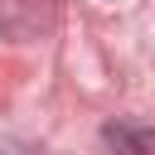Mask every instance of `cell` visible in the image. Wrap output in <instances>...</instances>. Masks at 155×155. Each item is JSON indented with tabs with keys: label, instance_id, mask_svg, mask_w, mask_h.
I'll return each mask as SVG.
<instances>
[{
	"label": "cell",
	"instance_id": "1",
	"mask_svg": "<svg viewBox=\"0 0 155 155\" xmlns=\"http://www.w3.org/2000/svg\"><path fill=\"white\" fill-rule=\"evenodd\" d=\"M102 136L131 155H155V131H145V126H107Z\"/></svg>",
	"mask_w": 155,
	"mask_h": 155
}]
</instances>
